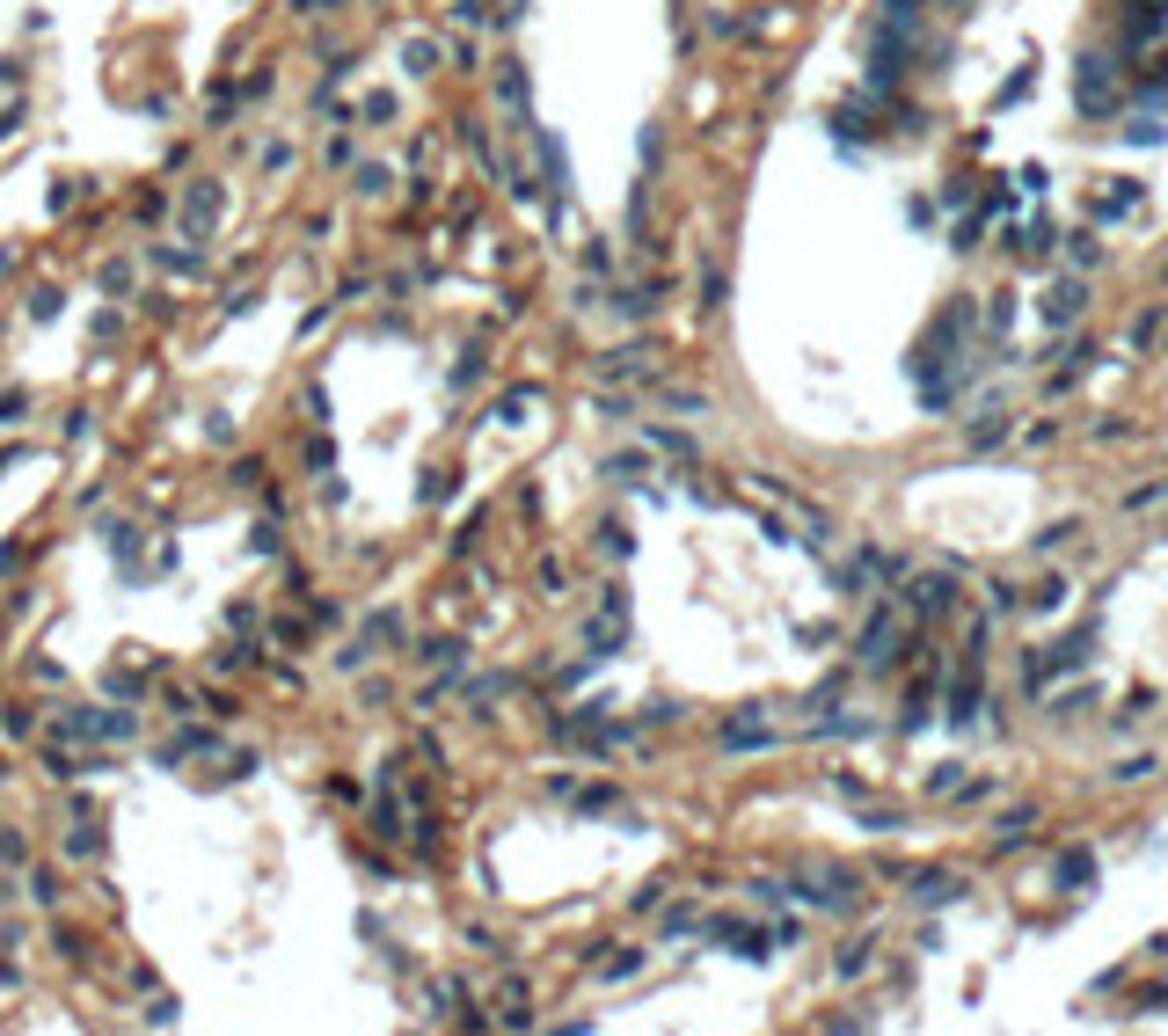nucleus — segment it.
<instances>
[{
	"mask_svg": "<svg viewBox=\"0 0 1168 1036\" xmlns=\"http://www.w3.org/2000/svg\"><path fill=\"white\" fill-rule=\"evenodd\" d=\"M1088 884H1096V854H1088V847H1066V854H1059V891H1088Z\"/></svg>",
	"mask_w": 1168,
	"mask_h": 1036,
	"instance_id": "obj_12",
	"label": "nucleus"
},
{
	"mask_svg": "<svg viewBox=\"0 0 1168 1036\" xmlns=\"http://www.w3.org/2000/svg\"><path fill=\"white\" fill-rule=\"evenodd\" d=\"M972 716H979V657H972V672H964L957 686H949V723H957V730H964V723H972Z\"/></svg>",
	"mask_w": 1168,
	"mask_h": 1036,
	"instance_id": "obj_13",
	"label": "nucleus"
},
{
	"mask_svg": "<svg viewBox=\"0 0 1168 1036\" xmlns=\"http://www.w3.org/2000/svg\"><path fill=\"white\" fill-rule=\"evenodd\" d=\"M292 8H300V15H329L336 0H292Z\"/></svg>",
	"mask_w": 1168,
	"mask_h": 1036,
	"instance_id": "obj_34",
	"label": "nucleus"
},
{
	"mask_svg": "<svg viewBox=\"0 0 1168 1036\" xmlns=\"http://www.w3.org/2000/svg\"><path fill=\"white\" fill-rule=\"evenodd\" d=\"M29 898H37V905H59V876L52 869H29Z\"/></svg>",
	"mask_w": 1168,
	"mask_h": 1036,
	"instance_id": "obj_22",
	"label": "nucleus"
},
{
	"mask_svg": "<svg viewBox=\"0 0 1168 1036\" xmlns=\"http://www.w3.org/2000/svg\"><path fill=\"white\" fill-rule=\"evenodd\" d=\"M599 548H606V555H628V548H636V533H628V525H599Z\"/></svg>",
	"mask_w": 1168,
	"mask_h": 1036,
	"instance_id": "obj_23",
	"label": "nucleus"
},
{
	"mask_svg": "<svg viewBox=\"0 0 1168 1036\" xmlns=\"http://www.w3.org/2000/svg\"><path fill=\"white\" fill-rule=\"evenodd\" d=\"M905 606H913L920 621H942V613L957 606V584H949V577H913V584H905Z\"/></svg>",
	"mask_w": 1168,
	"mask_h": 1036,
	"instance_id": "obj_3",
	"label": "nucleus"
},
{
	"mask_svg": "<svg viewBox=\"0 0 1168 1036\" xmlns=\"http://www.w3.org/2000/svg\"><path fill=\"white\" fill-rule=\"evenodd\" d=\"M1154 752H1132V760H1117V781H1147V774H1154Z\"/></svg>",
	"mask_w": 1168,
	"mask_h": 1036,
	"instance_id": "obj_20",
	"label": "nucleus"
},
{
	"mask_svg": "<svg viewBox=\"0 0 1168 1036\" xmlns=\"http://www.w3.org/2000/svg\"><path fill=\"white\" fill-rule=\"evenodd\" d=\"M402 73H417V81H424V73H438V44L432 37H409L402 44Z\"/></svg>",
	"mask_w": 1168,
	"mask_h": 1036,
	"instance_id": "obj_14",
	"label": "nucleus"
},
{
	"mask_svg": "<svg viewBox=\"0 0 1168 1036\" xmlns=\"http://www.w3.org/2000/svg\"><path fill=\"white\" fill-rule=\"evenodd\" d=\"M643 373H650V351H643V344L606 351V358H599V380H643Z\"/></svg>",
	"mask_w": 1168,
	"mask_h": 1036,
	"instance_id": "obj_10",
	"label": "nucleus"
},
{
	"mask_svg": "<svg viewBox=\"0 0 1168 1036\" xmlns=\"http://www.w3.org/2000/svg\"><path fill=\"white\" fill-rule=\"evenodd\" d=\"M920 8H928V0H884V15H891V22H913Z\"/></svg>",
	"mask_w": 1168,
	"mask_h": 1036,
	"instance_id": "obj_31",
	"label": "nucleus"
},
{
	"mask_svg": "<svg viewBox=\"0 0 1168 1036\" xmlns=\"http://www.w3.org/2000/svg\"><path fill=\"white\" fill-rule=\"evenodd\" d=\"M388 168H380V161H365V168H351V197H388Z\"/></svg>",
	"mask_w": 1168,
	"mask_h": 1036,
	"instance_id": "obj_15",
	"label": "nucleus"
},
{
	"mask_svg": "<svg viewBox=\"0 0 1168 1036\" xmlns=\"http://www.w3.org/2000/svg\"><path fill=\"white\" fill-rule=\"evenodd\" d=\"M636 964H643V949H621V956H606V978H628Z\"/></svg>",
	"mask_w": 1168,
	"mask_h": 1036,
	"instance_id": "obj_30",
	"label": "nucleus"
},
{
	"mask_svg": "<svg viewBox=\"0 0 1168 1036\" xmlns=\"http://www.w3.org/2000/svg\"><path fill=\"white\" fill-rule=\"evenodd\" d=\"M716 941H724V949L730 956H745V964H767V956H774V934H760V927H716Z\"/></svg>",
	"mask_w": 1168,
	"mask_h": 1036,
	"instance_id": "obj_5",
	"label": "nucleus"
},
{
	"mask_svg": "<svg viewBox=\"0 0 1168 1036\" xmlns=\"http://www.w3.org/2000/svg\"><path fill=\"white\" fill-rule=\"evenodd\" d=\"M153 263H161V270H205V256H197V249H153Z\"/></svg>",
	"mask_w": 1168,
	"mask_h": 1036,
	"instance_id": "obj_18",
	"label": "nucleus"
},
{
	"mask_svg": "<svg viewBox=\"0 0 1168 1036\" xmlns=\"http://www.w3.org/2000/svg\"><path fill=\"white\" fill-rule=\"evenodd\" d=\"M905 891H913V905H957V898H964V884H957V876H942V869L913 876Z\"/></svg>",
	"mask_w": 1168,
	"mask_h": 1036,
	"instance_id": "obj_8",
	"label": "nucleus"
},
{
	"mask_svg": "<svg viewBox=\"0 0 1168 1036\" xmlns=\"http://www.w3.org/2000/svg\"><path fill=\"white\" fill-rule=\"evenodd\" d=\"M66 854H73V861H96V854H103V832L88 825V817H81V825H66Z\"/></svg>",
	"mask_w": 1168,
	"mask_h": 1036,
	"instance_id": "obj_16",
	"label": "nucleus"
},
{
	"mask_svg": "<svg viewBox=\"0 0 1168 1036\" xmlns=\"http://www.w3.org/2000/svg\"><path fill=\"white\" fill-rule=\"evenodd\" d=\"M1059 606H1066V584H1059V577H1044L1037 592H1029V613H1059Z\"/></svg>",
	"mask_w": 1168,
	"mask_h": 1036,
	"instance_id": "obj_17",
	"label": "nucleus"
},
{
	"mask_svg": "<svg viewBox=\"0 0 1168 1036\" xmlns=\"http://www.w3.org/2000/svg\"><path fill=\"white\" fill-rule=\"evenodd\" d=\"M979 234H986V220H979V212H972V220H964L957 234H949V249H979Z\"/></svg>",
	"mask_w": 1168,
	"mask_h": 1036,
	"instance_id": "obj_27",
	"label": "nucleus"
},
{
	"mask_svg": "<svg viewBox=\"0 0 1168 1036\" xmlns=\"http://www.w3.org/2000/svg\"><path fill=\"white\" fill-rule=\"evenodd\" d=\"M365 642H402V613H373V621H365Z\"/></svg>",
	"mask_w": 1168,
	"mask_h": 1036,
	"instance_id": "obj_19",
	"label": "nucleus"
},
{
	"mask_svg": "<svg viewBox=\"0 0 1168 1036\" xmlns=\"http://www.w3.org/2000/svg\"><path fill=\"white\" fill-rule=\"evenodd\" d=\"M891 657H898V621L876 613V621L862 628V664H891Z\"/></svg>",
	"mask_w": 1168,
	"mask_h": 1036,
	"instance_id": "obj_6",
	"label": "nucleus"
},
{
	"mask_svg": "<svg viewBox=\"0 0 1168 1036\" xmlns=\"http://www.w3.org/2000/svg\"><path fill=\"white\" fill-rule=\"evenodd\" d=\"M1125 139H1132V146H1161V125H1154V117H1132Z\"/></svg>",
	"mask_w": 1168,
	"mask_h": 1036,
	"instance_id": "obj_25",
	"label": "nucleus"
},
{
	"mask_svg": "<svg viewBox=\"0 0 1168 1036\" xmlns=\"http://www.w3.org/2000/svg\"><path fill=\"white\" fill-rule=\"evenodd\" d=\"M1088 649H1096V621H1088V628H1073V636L1059 642L1044 664H1052V672H1081V664H1088Z\"/></svg>",
	"mask_w": 1168,
	"mask_h": 1036,
	"instance_id": "obj_11",
	"label": "nucleus"
},
{
	"mask_svg": "<svg viewBox=\"0 0 1168 1036\" xmlns=\"http://www.w3.org/2000/svg\"><path fill=\"white\" fill-rule=\"evenodd\" d=\"M453 15H460V22H489V0H460Z\"/></svg>",
	"mask_w": 1168,
	"mask_h": 1036,
	"instance_id": "obj_32",
	"label": "nucleus"
},
{
	"mask_svg": "<svg viewBox=\"0 0 1168 1036\" xmlns=\"http://www.w3.org/2000/svg\"><path fill=\"white\" fill-rule=\"evenodd\" d=\"M1073 96H1081V110H1088V117H1110V110H1117V66H1110L1103 52H1081Z\"/></svg>",
	"mask_w": 1168,
	"mask_h": 1036,
	"instance_id": "obj_2",
	"label": "nucleus"
},
{
	"mask_svg": "<svg viewBox=\"0 0 1168 1036\" xmlns=\"http://www.w3.org/2000/svg\"><path fill=\"white\" fill-rule=\"evenodd\" d=\"M526 401H533V388H519V394H504V401H497V416H504V424H519V416H526Z\"/></svg>",
	"mask_w": 1168,
	"mask_h": 1036,
	"instance_id": "obj_28",
	"label": "nucleus"
},
{
	"mask_svg": "<svg viewBox=\"0 0 1168 1036\" xmlns=\"http://www.w3.org/2000/svg\"><path fill=\"white\" fill-rule=\"evenodd\" d=\"M0 723H8V737H29V730H37V716H29V708H8Z\"/></svg>",
	"mask_w": 1168,
	"mask_h": 1036,
	"instance_id": "obj_29",
	"label": "nucleus"
},
{
	"mask_svg": "<svg viewBox=\"0 0 1168 1036\" xmlns=\"http://www.w3.org/2000/svg\"><path fill=\"white\" fill-rule=\"evenodd\" d=\"M0 861H15V869L29 861V840H22V832H0Z\"/></svg>",
	"mask_w": 1168,
	"mask_h": 1036,
	"instance_id": "obj_26",
	"label": "nucleus"
},
{
	"mask_svg": "<svg viewBox=\"0 0 1168 1036\" xmlns=\"http://www.w3.org/2000/svg\"><path fill=\"white\" fill-rule=\"evenodd\" d=\"M1073 314H1081V277H1059V285L1044 292V321H1052V329H1066Z\"/></svg>",
	"mask_w": 1168,
	"mask_h": 1036,
	"instance_id": "obj_9",
	"label": "nucleus"
},
{
	"mask_svg": "<svg viewBox=\"0 0 1168 1036\" xmlns=\"http://www.w3.org/2000/svg\"><path fill=\"white\" fill-rule=\"evenodd\" d=\"M59 730H66V737H96V745H132V737H140V716H132V708H66Z\"/></svg>",
	"mask_w": 1168,
	"mask_h": 1036,
	"instance_id": "obj_1",
	"label": "nucleus"
},
{
	"mask_svg": "<svg viewBox=\"0 0 1168 1036\" xmlns=\"http://www.w3.org/2000/svg\"><path fill=\"white\" fill-rule=\"evenodd\" d=\"M599 475H606V482H636V475H643V460H636V453H613Z\"/></svg>",
	"mask_w": 1168,
	"mask_h": 1036,
	"instance_id": "obj_21",
	"label": "nucleus"
},
{
	"mask_svg": "<svg viewBox=\"0 0 1168 1036\" xmlns=\"http://www.w3.org/2000/svg\"><path fill=\"white\" fill-rule=\"evenodd\" d=\"M220 205H227L220 183H190V190H183V227H190V234H205V227L220 220Z\"/></svg>",
	"mask_w": 1168,
	"mask_h": 1036,
	"instance_id": "obj_4",
	"label": "nucleus"
},
{
	"mask_svg": "<svg viewBox=\"0 0 1168 1036\" xmlns=\"http://www.w3.org/2000/svg\"><path fill=\"white\" fill-rule=\"evenodd\" d=\"M1016 249H1037V256H1044V249H1052V227H1044V220H1029L1022 234H1016Z\"/></svg>",
	"mask_w": 1168,
	"mask_h": 1036,
	"instance_id": "obj_24",
	"label": "nucleus"
},
{
	"mask_svg": "<svg viewBox=\"0 0 1168 1036\" xmlns=\"http://www.w3.org/2000/svg\"><path fill=\"white\" fill-rule=\"evenodd\" d=\"M497 96H504V110H512L519 125L533 132V110H526V66H519V59H504V73H497Z\"/></svg>",
	"mask_w": 1168,
	"mask_h": 1036,
	"instance_id": "obj_7",
	"label": "nucleus"
},
{
	"mask_svg": "<svg viewBox=\"0 0 1168 1036\" xmlns=\"http://www.w3.org/2000/svg\"><path fill=\"white\" fill-rule=\"evenodd\" d=\"M22 409H29V401H22V394H8V401H0V424H22Z\"/></svg>",
	"mask_w": 1168,
	"mask_h": 1036,
	"instance_id": "obj_33",
	"label": "nucleus"
}]
</instances>
